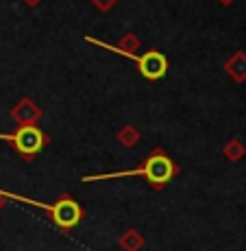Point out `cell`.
<instances>
[{
  "mask_svg": "<svg viewBox=\"0 0 246 251\" xmlns=\"http://www.w3.org/2000/svg\"><path fill=\"white\" fill-rule=\"evenodd\" d=\"M177 166L172 164V160L161 151V149H155V151L148 155V160L142 164V166L133 168V171H120V173H107V175H88L83 177V181H103V179H120V177H135L142 175L146 177L148 183L157 190H161L168 181L175 177Z\"/></svg>",
  "mask_w": 246,
  "mask_h": 251,
  "instance_id": "6da1fadb",
  "label": "cell"
},
{
  "mask_svg": "<svg viewBox=\"0 0 246 251\" xmlns=\"http://www.w3.org/2000/svg\"><path fill=\"white\" fill-rule=\"evenodd\" d=\"M0 197L2 199H13V201H20V203H26V205H33V207H42V210L50 212V221L61 229H74L79 225V221L83 219V210L81 205L76 203L74 199L70 197H61L57 203H42V201H33L28 197H20V195H13V192H7V190H0Z\"/></svg>",
  "mask_w": 246,
  "mask_h": 251,
  "instance_id": "7a4b0ae2",
  "label": "cell"
},
{
  "mask_svg": "<svg viewBox=\"0 0 246 251\" xmlns=\"http://www.w3.org/2000/svg\"><path fill=\"white\" fill-rule=\"evenodd\" d=\"M0 140L11 142L13 151H16L18 155H22L24 160L35 157L37 153L50 142V138H48L42 129H37L35 125H33V127H18L16 133H0Z\"/></svg>",
  "mask_w": 246,
  "mask_h": 251,
  "instance_id": "3957f363",
  "label": "cell"
},
{
  "mask_svg": "<svg viewBox=\"0 0 246 251\" xmlns=\"http://www.w3.org/2000/svg\"><path fill=\"white\" fill-rule=\"evenodd\" d=\"M135 64H137L139 75L146 81H159L168 72V59L159 50H148L146 55L135 57Z\"/></svg>",
  "mask_w": 246,
  "mask_h": 251,
  "instance_id": "277c9868",
  "label": "cell"
},
{
  "mask_svg": "<svg viewBox=\"0 0 246 251\" xmlns=\"http://www.w3.org/2000/svg\"><path fill=\"white\" fill-rule=\"evenodd\" d=\"M40 116H42V109L31 99H26V96L11 107V118L18 123V127H33L40 120Z\"/></svg>",
  "mask_w": 246,
  "mask_h": 251,
  "instance_id": "5b68a950",
  "label": "cell"
},
{
  "mask_svg": "<svg viewBox=\"0 0 246 251\" xmlns=\"http://www.w3.org/2000/svg\"><path fill=\"white\" fill-rule=\"evenodd\" d=\"M224 72L235 81V83H244L246 81V52L238 50L226 59L224 64Z\"/></svg>",
  "mask_w": 246,
  "mask_h": 251,
  "instance_id": "8992f818",
  "label": "cell"
},
{
  "mask_svg": "<svg viewBox=\"0 0 246 251\" xmlns=\"http://www.w3.org/2000/svg\"><path fill=\"white\" fill-rule=\"evenodd\" d=\"M118 140L124 144V147H133V144L139 140V133H137V129H135L133 125H127V127H122V129H120Z\"/></svg>",
  "mask_w": 246,
  "mask_h": 251,
  "instance_id": "52a82bcc",
  "label": "cell"
},
{
  "mask_svg": "<svg viewBox=\"0 0 246 251\" xmlns=\"http://www.w3.org/2000/svg\"><path fill=\"white\" fill-rule=\"evenodd\" d=\"M224 155L229 157V160H240V157L244 155L242 142H238V140H231V142L224 147Z\"/></svg>",
  "mask_w": 246,
  "mask_h": 251,
  "instance_id": "ba28073f",
  "label": "cell"
},
{
  "mask_svg": "<svg viewBox=\"0 0 246 251\" xmlns=\"http://www.w3.org/2000/svg\"><path fill=\"white\" fill-rule=\"evenodd\" d=\"M91 4H94L98 11L107 13V11H112L115 4H118V0H91Z\"/></svg>",
  "mask_w": 246,
  "mask_h": 251,
  "instance_id": "9c48e42d",
  "label": "cell"
},
{
  "mask_svg": "<svg viewBox=\"0 0 246 251\" xmlns=\"http://www.w3.org/2000/svg\"><path fill=\"white\" fill-rule=\"evenodd\" d=\"M40 2H42V0H24V4H28L31 9H33V7H37Z\"/></svg>",
  "mask_w": 246,
  "mask_h": 251,
  "instance_id": "30bf717a",
  "label": "cell"
},
{
  "mask_svg": "<svg viewBox=\"0 0 246 251\" xmlns=\"http://www.w3.org/2000/svg\"><path fill=\"white\" fill-rule=\"evenodd\" d=\"M218 2H220V4H224V7H229V4H233L235 0H218Z\"/></svg>",
  "mask_w": 246,
  "mask_h": 251,
  "instance_id": "8fae6325",
  "label": "cell"
}]
</instances>
